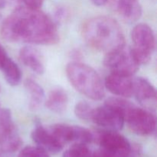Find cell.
<instances>
[{
  "instance_id": "obj_1",
  "label": "cell",
  "mask_w": 157,
  "mask_h": 157,
  "mask_svg": "<svg viewBox=\"0 0 157 157\" xmlns=\"http://www.w3.org/2000/svg\"><path fill=\"white\" fill-rule=\"evenodd\" d=\"M0 32L3 39L9 42L52 45L60 39L56 25L50 17L39 9L25 6L15 9L3 21Z\"/></svg>"
},
{
  "instance_id": "obj_2",
  "label": "cell",
  "mask_w": 157,
  "mask_h": 157,
  "mask_svg": "<svg viewBox=\"0 0 157 157\" xmlns=\"http://www.w3.org/2000/svg\"><path fill=\"white\" fill-rule=\"evenodd\" d=\"M82 35L88 45L105 54L125 45L122 29L110 17L98 16L88 19L83 25Z\"/></svg>"
},
{
  "instance_id": "obj_3",
  "label": "cell",
  "mask_w": 157,
  "mask_h": 157,
  "mask_svg": "<svg viewBox=\"0 0 157 157\" xmlns=\"http://www.w3.org/2000/svg\"><path fill=\"white\" fill-rule=\"evenodd\" d=\"M67 79L81 94L94 101H100L105 96V87L98 72L81 62H71L66 67Z\"/></svg>"
},
{
  "instance_id": "obj_4",
  "label": "cell",
  "mask_w": 157,
  "mask_h": 157,
  "mask_svg": "<svg viewBox=\"0 0 157 157\" xmlns=\"http://www.w3.org/2000/svg\"><path fill=\"white\" fill-rule=\"evenodd\" d=\"M121 110L129 128L140 136H150L156 131V117L151 111L140 108L122 98L107 100Z\"/></svg>"
},
{
  "instance_id": "obj_5",
  "label": "cell",
  "mask_w": 157,
  "mask_h": 157,
  "mask_svg": "<svg viewBox=\"0 0 157 157\" xmlns=\"http://www.w3.org/2000/svg\"><path fill=\"white\" fill-rule=\"evenodd\" d=\"M131 48L136 61L140 64H147L152 59L156 48V38L153 29L147 24L141 23L133 27L131 32Z\"/></svg>"
},
{
  "instance_id": "obj_6",
  "label": "cell",
  "mask_w": 157,
  "mask_h": 157,
  "mask_svg": "<svg viewBox=\"0 0 157 157\" xmlns=\"http://www.w3.org/2000/svg\"><path fill=\"white\" fill-rule=\"evenodd\" d=\"M104 64L110 73L129 77L135 75L140 66L131 48L127 47L126 44L114 52L106 54Z\"/></svg>"
},
{
  "instance_id": "obj_7",
  "label": "cell",
  "mask_w": 157,
  "mask_h": 157,
  "mask_svg": "<svg viewBox=\"0 0 157 157\" xmlns=\"http://www.w3.org/2000/svg\"><path fill=\"white\" fill-rule=\"evenodd\" d=\"M22 140L14 124L11 111L0 109V150L5 153H14L21 147Z\"/></svg>"
},
{
  "instance_id": "obj_8",
  "label": "cell",
  "mask_w": 157,
  "mask_h": 157,
  "mask_svg": "<svg viewBox=\"0 0 157 157\" xmlns=\"http://www.w3.org/2000/svg\"><path fill=\"white\" fill-rule=\"evenodd\" d=\"M101 151L107 157H127L132 145L128 140L117 131L104 130L97 137Z\"/></svg>"
},
{
  "instance_id": "obj_9",
  "label": "cell",
  "mask_w": 157,
  "mask_h": 157,
  "mask_svg": "<svg viewBox=\"0 0 157 157\" xmlns=\"http://www.w3.org/2000/svg\"><path fill=\"white\" fill-rule=\"evenodd\" d=\"M91 121L106 130L119 131L124 126V118L119 108L105 101L104 105L94 109Z\"/></svg>"
},
{
  "instance_id": "obj_10",
  "label": "cell",
  "mask_w": 157,
  "mask_h": 157,
  "mask_svg": "<svg viewBox=\"0 0 157 157\" xmlns=\"http://www.w3.org/2000/svg\"><path fill=\"white\" fill-rule=\"evenodd\" d=\"M133 95L138 103L149 111L156 108V91L153 84L144 78L133 80Z\"/></svg>"
},
{
  "instance_id": "obj_11",
  "label": "cell",
  "mask_w": 157,
  "mask_h": 157,
  "mask_svg": "<svg viewBox=\"0 0 157 157\" xmlns=\"http://www.w3.org/2000/svg\"><path fill=\"white\" fill-rule=\"evenodd\" d=\"M31 136L37 147L43 149L46 152L57 153L64 148V145L55 137L48 127L37 126L32 130Z\"/></svg>"
},
{
  "instance_id": "obj_12",
  "label": "cell",
  "mask_w": 157,
  "mask_h": 157,
  "mask_svg": "<svg viewBox=\"0 0 157 157\" xmlns=\"http://www.w3.org/2000/svg\"><path fill=\"white\" fill-rule=\"evenodd\" d=\"M104 87L111 94L120 98L133 96V79L131 77L110 73L106 78Z\"/></svg>"
},
{
  "instance_id": "obj_13",
  "label": "cell",
  "mask_w": 157,
  "mask_h": 157,
  "mask_svg": "<svg viewBox=\"0 0 157 157\" xmlns=\"http://www.w3.org/2000/svg\"><path fill=\"white\" fill-rule=\"evenodd\" d=\"M113 9L124 21L133 23L142 15V7L139 0H109Z\"/></svg>"
},
{
  "instance_id": "obj_14",
  "label": "cell",
  "mask_w": 157,
  "mask_h": 157,
  "mask_svg": "<svg viewBox=\"0 0 157 157\" xmlns=\"http://www.w3.org/2000/svg\"><path fill=\"white\" fill-rule=\"evenodd\" d=\"M19 58L21 62L33 71L37 75L44 73V65L38 52L32 47H23L19 52Z\"/></svg>"
},
{
  "instance_id": "obj_15",
  "label": "cell",
  "mask_w": 157,
  "mask_h": 157,
  "mask_svg": "<svg viewBox=\"0 0 157 157\" xmlns=\"http://www.w3.org/2000/svg\"><path fill=\"white\" fill-rule=\"evenodd\" d=\"M45 104L49 110L53 113L61 114L67 109L68 104V96L64 89L56 87L50 91Z\"/></svg>"
},
{
  "instance_id": "obj_16",
  "label": "cell",
  "mask_w": 157,
  "mask_h": 157,
  "mask_svg": "<svg viewBox=\"0 0 157 157\" xmlns=\"http://www.w3.org/2000/svg\"><path fill=\"white\" fill-rule=\"evenodd\" d=\"M25 87L29 96V108L33 111L38 110L44 100V90L38 82L32 78L25 80Z\"/></svg>"
},
{
  "instance_id": "obj_17",
  "label": "cell",
  "mask_w": 157,
  "mask_h": 157,
  "mask_svg": "<svg viewBox=\"0 0 157 157\" xmlns=\"http://www.w3.org/2000/svg\"><path fill=\"white\" fill-rule=\"evenodd\" d=\"M5 79L11 86H17L21 81V71L16 63L8 58L2 67Z\"/></svg>"
},
{
  "instance_id": "obj_18",
  "label": "cell",
  "mask_w": 157,
  "mask_h": 157,
  "mask_svg": "<svg viewBox=\"0 0 157 157\" xmlns=\"http://www.w3.org/2000/svg\"><path fill=\"white\" fill-rule=\"evenodd\" d=\"M91 153L86 144H74L64 153L63 157H90Z\"/></svg>"
},
{
  "instance_id": "obj_19",
  "label": "cell",
  "mask_w": 157,
  "mask_h": 157,
  "mask_svg": "<svg viewBox=\"0 0 157 157\" xmlns=\"http://www.w3.org/2000/svg\"><path fill=\"white\" fill-rule=\"evenodd\" d=\"M94 107L85 101H80L75 105V113L77 117L86 121H91Z\"/></svg>"
},
{
  "instance_id": "obj_20",
  "label": "cell",
  "mask_w": 157,
  "mask_h": 157,
  "mask_svg": "<svg viewBox=\"0 0 157 157\" xmlns=\"http://www.w3.org/2000/svg\"><path fill=\"white\" fill-rule=\"evenodd\" d=\"M18 157H49L48 152L38 147H25L20 151Z\"/></svg>"
},
{
  "instance_id": "obj_21",
  "label": "cell",
  "mask_w": 157,
  "mask_h": 157,
  "mask_svg": "<svg viewBox=\"0 0 157 157\" xmlns=\"http://www.w3.org/2000/svg\"><path fill=\"white\" fill-rule=\"evenodd\" d=\"M27 7L34 9H39L44 0H21Z\"/></svg>"
},
{
  "instance_id": "obj_22",
  "label": "cell",
  "mask_w": 157,
  "mask_h": 157,
  "mask_svg": "<svg viewBox=\"0 0 157 157\" xmlns=\"http://www.w3.org/2000/svg\"><path fill=\"white\" fill-rule=\"evenodd\" d=\"M127 157H142V149L138 144L132 145L130 154Z\"/></svg>"
},
{
  "instance_id": "obj_23",
  "label": "cell",
  "mask_w": 157,
  "mask_h": 157,
  "mask_svg": "<svg viewBox=\"0 0 157 157\" xmlns=\"http://www.w3.org/2000/svg\"><path fill=\"white\" fill-rule=\"evenodd\" d=\"M9 58L7 55V52H6V49L3 48V46L0 44V70H1L2 67L4 64L5 61H6V59Z\"/></svg>"
},
{
  "instance_id": "obj_24",
  "label": "cell",
  "mask_w": 157,
  "mask_h": 157,
  "mask_svg": "<svg viewBox=\"0 0 157 157\" xmlns=\"http://www.w3.org/2000/svg\"><path fill=\"white\" fill-rule=\"evenodd\" d=\"M109 0H90L92 3L96 6H104L109 2Z\"/></svg>"
},
{
  "instance_id": "obj_25",
  "label": "cell",
  "mask_w": 157,
  "mask_h": 157,
  "mask_svg": "<svg viewBox=\"0 0 157 157\" xmlns=\"http://www.w3.org/2000/svg\"><path fill=\"white\" fill-rule=\"evenodd\" d=\"M90 157H107V156H106L104 153H103L101 150H99V151L96 152V153H94V154H91V156Z\"/></svg>"
}]
</instances>
